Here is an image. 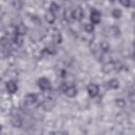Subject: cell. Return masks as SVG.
Returning <instances> with one entry per match:
<instances>
[{"label": "cell", "mask_w": 135, "mask_h": 135, "mask_svg": "<svg viewBox=\"0 0 135 135\" xmlns=\"http://www.w3.org/2000/svg\"><path fill=\"white\" fill-rule=\"evenodd\" d=\"M60 90L61 92L69 98H74L77 96V88L75 86V84L73 83H70V82H66V81H63L60 85Z\"/></svg>", "instance_id": "6da1fadb"}, {"label": "cell", "mask_w": 135, "mask_h": 135, "mask_svg": "<svg viewBox=\"0 0 135 135\" xmlns=\"http://www.w3.org/2000/svg\"><path fill=\"white\" fill-rule=\"evenodd\" d=\"M83 16H84V12H83V8L81 5H76L71 9V19L72 20L79 22L83 19Z\"/></svg>", "instance_id": "7a4b0ae2"}, {"label": "cell", "mask_w": 135, "mask_h": 135, "mask_svg": "<svg viewBox=\"0 0 135 135\" xmlns=\"http://www.w3.org/2000/svg\"><path fill=\"white\" fill-rule=\"evenodd\" d=\"M39 102V96L35 93H28L23 97V103L25 107H34Z\"/></svg>", "instance_id": "3957f363"}, {"label": "cell", "mask_w": 135, "mask_h": 135, "mask_svg": "<svg viewBox=\"0 0 135 135\" xmlns=\"http://www.w3.org/2000/svg\"><path fill=\"white\" fill-rule=\"evenodd\" d=\"M37 85L42 92H49L52 90V82L47 77H40L37 80Z\"/></svg>", "instance_id": "277c9868"}, {"label": "cell", "mask_w": 135, "mask_h": 135, "mask_svg": "<svg viewBox=\"0 0 135 135\" xmlns=\"http://www.w3.org/2000/svg\"><path fill=\"white\" fill-rule=\"evenodd\" d=\"M101 12L95 7H93L90 12V22L93 25H97L101 22Z\"/></svg>", "instance_id": "5b68a950"}, {"label": "cell", "mask_w": 135, "mask_h": 135, "mask_svg": "<svg viewBox=\"0 0 135 135\" xmlns=\"http://www.w3.org/2000/svg\"><path fill=\"white\" fill-rule=\"evenodd\" d=\"M86 93L91 98H95L99 94V85L95 82H90L86 85Z\"/></svg>", "instance_id": "8992f818"}, {"label": "cell", "mask_w": 135, "mask_h": 135, "mask_svg": "<svg viewBox=\"0 0 135 135\" xmlns=\"http://www.w3.org/2000/svg\"><path fill=\"white\" fill-rule=\"evenodd\" d=\"M117 66H118L117 62L110 60V61L103 63L101 70H102V72H103L104 74H110V73H112V72H114V71H117V70H118Z\"/></svg>", "instance_id": "52a82bcc"}, {"label": "cell", "mask_w": 135, "mask_h": 135, "mask_svg": "<svg viewBox=\"0 0 135 135\" xmlns=\"http://www.w3.org/2000/svg\"><path fill=\"white\" fill-rule=\"evenodd\" d=\"M5 90L9 95H14L18 91V84L15 80H8L5 83Z\"/></svg>", "instance_id": "ba28073f"}, {"label": "cell", "mask_w": 135, "mask_h": 135, "mask_svg": "<svg viewBox=\"0 0 135 135\" xmlns=\"http://www.w3.org/2000/svg\"><path fill=\"white\" fill-rule=\"evenodd\" d=\"M119 85H120V81L117 78H111L105 83V86L108 90H117L119 89Z\"/></svg>", "instance_id": "9c48e42d"}, {"label": "cell", "mask_w": 135, "mask_h": 135, "mask_svg": "<svg viewBox=\"0 0 135 135\" xmlns=\"http://www.w3.org/2000/svg\"><path fill=\"white\" fill-rule=\"evenodd\" d=\"M44 20L49 23V24H54L56 21V13L47 9L46 13L44 14Z\"/></svg>", "instance_id": "30bf717a"}, {"label": "cell", "mask_w": 135, "mask_h": 135, "mask_svg": "<svg viewBox=\"0 0 135 135\" xmlns=\"http://www.w3.org/2000/svg\"><path fill=\"white\" fill-rule=\"evenodd\" d=\"M41 105L44 108V110L51 111L54 108V105H55V100L54 99H51V98H46L43 101H41Z\"/></svg>", "instance_id": "8fae6325"}, {"label": "cell", "mask_w": 135, "mask_h": 135, "mask_svg": "<svg viewBox=\"0 0 135 135\" xmlns=\"http://www.w3.org/2000/svg\"><path fill=\"white\" fill-rule=\"evenodd\" d=\"M26 33H27V27H26L22 22L18 23V24L15 26V34H18V35L24 36Z\"/></svg>", "instance_id": "7c38bea8"}, {"label": "cell", "mask_w": 135, "mask_h": 135, "mask_svg": "<svg viewBox=\"0 0 135 135\" xmlns=\"http://www.w3.org/2000/svg\"><path fill=\"white\" fill-rule=\"evenodd\" d=\"M11 122L15 128H20L22 126V118L19 115H13L11 118Z\"/></svg>", "instance_id": "4fadbf2b"}, {"label": "cell", "mask_w": 135, "mask_h": 135, "mask_svg": "<svg viewBox=\"0 0 135 135\" xmlns=\"http://www.w3.org/2000/svg\"><path fill=\"white\" fill-rule=\"evenodd\" d=\"M52 39H53V42L55 44H60V43H62V40H63L62 35H61V33L59 31H54Z\"/></svg>", "instance_id": "5bb4252c"}, {"label": "cell", "mask_w": 135, "mask_h": 135, "mask_svg": "<svg viewBox=\"0 0 135 135\" xmlns=\"http://www.w3.org/2000/svg\"><path fill=\"white\" fill-rule=\"evenodd\" d=\"M13 42H14V44H16L17 46H21V45L23 44V36L18 35V34H14Z\"/></svg>", "instance_id": "9a60e30c"}, {"label": "cell", "mask_w": 135, "mask_h": 135, "mask_svg": "<svg viewBox=\"0 0 135 135\" xmlns=\"http://www.w3.org/2000/svg\"><path fill=\"white\" fill-rule=\"evenodd\" d=\"M111 16H112L114 19H120V18L122 17V11H121L120 8L115 7V8H113V9L111 11Z\"/></svg>", "instance_id": "2e32d148"}, {"label": "cell", "mask_w": 135, "mask_h": 135, "mask_svg": "<svg viewBox=\"0 0 135 135\" xmlns=\"http://www.w3.org/2000/svg\"><path fill=\"white\" fill-rule=\"evenodd\" d=\"M83 30H84V32H86L88 34H91V33L94 32L95 25H93L91 22H90V23H84V24H83Z\"/></svg>", "instance_id": "e0dca14e"}, {"label": "cell", "mask_w": 135, "mask_h": 135, "mask_svg": "<svg viewBox=\"0 0 135 135\" xmlns=\"http://www.w3.org/2000/svg\"><path fill=\"white\" fill-rule=\"evenodd\" d=\"M59 8H60V6L56 3V2H52L51 4H50V11H52V12H54V13H56V12H58L59 11Z\"/></svg>", "instance_id": "ac0fdd59"}, {"label": "cell", "mask_w": 135, "mask_h": 135, "mask_svg": "<svg viewBox=\"0 0 135 135\" xmlns=\"http://www.w3.org/2000/svg\"><path fill=\"white\" fill-rule=\"evenodd\" d=\"M119 4H121L123 7L129 8V7L132 5V2H131L130 0H120V1H119Z\"/></svg>", "instance_id": "d6986e66"}, {"label": "cell", "mask_w": 135, "mask_h": 135, "mask_svg": "<svg viewBox=\"0 0 135 135\" xmlns=\"http://www.w3.org/2000/svg\"><path fill=\"white\" fill-rule=\"evenodd\" d=\"M132 93H133V94H135V84L132 86Z\"/></svg>", "instance_id": "ffe728a7"}, {"label": "cell", "mask_w": 135, "mask_h": 135, "mask_svg": "<svg viewBox=\"0 0 135 135\" xmlns=\"http://www.w3.org/2000/svg\"><path fill=\"white\" fill-rule=\"evenodd\" d=\"M133 46H134V51H135V39H134V41H133Z\"/></svg>", "instance_id": "44dd1931"}, {"label": "cell", "mask_w": 135, "mask_h": 135, "mask_svg": "<svg viewBox=\"0 0 135 135\" xmlns=\"http://www.w3.org/2000/svg\"><path fill=\"white\" fill-rule=\"evenodd\" d=\"M133 58H134V60H135V51H134V54H133Z\"/></svg>", "instance_id": "7402d4cb"}]
</instances>
